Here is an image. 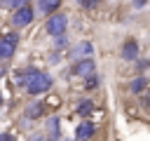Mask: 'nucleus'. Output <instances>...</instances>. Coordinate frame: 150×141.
<instances>
[{
	"instance_id": "1",
	"label": "nucleus",
	"mask_w": 150,
	"mask_h": 141,
	"mask_svg": "<svg viewBox=\"0 0 150 141\" xmlns=\"http://www.w3.org/2000/svg\"><path fill=\"white\" fill-rule=\"evenodd\" d=\"M52 87V75L49 73H42V70H38L30 80H28V85H26V92L28 94H33V96H38V94H42V92H47Z\"/></svg>"
},
{
	"instance_id": "2",
	"label": "nucleus",
	"mask_w": 150,
	"mask_h": 141,
	"mask_svg": "<svg viewBox=\"0 0 150 141\" xmlns=\"http://www.w3.org/2000/svg\"><path fill=\"white\" fill-rule=\"evenodd\" d=\"M91 73H96V61H94L91 56L77 59V61L73 63V75H77V78H87V75H91Z\"/></svg>"
},
{
	"instance_id": "3",
	"label": "nucleus",
	"mask_w": 150,
	"mask_h": 141,
	"mask_svg": "<svg viewBox=\"0 0 150 141\" xmlns=\"http://www.w3.org/2000/svg\"><path fill=\"white\" fill-rule=\"evenodd\" d=\"M66 24H68V19H66L63 14H52V16L47 19V24H45V31L56 38V35H61V33L66 31Z\"/></svg>"
},
{
	"instance_id": "4",
	"label": "nucleus",
	"mask_w": 150,
	"mask_h": 141,
	"mask_svg": "<svg viewBox=\"0 0 150 141\" xmlns=\"http://www.w3.org/2000/svg\"><path fill=\"white\" fill-rule=\"evenodd\" d=\"M30 21H33V7H30V5L16 7V12H14V16H12V24H14L16 28H23V26H28Z\"/></svg>"
},
{
	"instance_id": "5",
	"label": "nucleus",
	"mask_w": 150,
	"mask_h": 141,
	"mask_svg": "<svg viewBox=\"0 0 150 141\" xmlns=\"http://www.w3.org/2000/svg\"><path fill=\"white\" fill-rule=\"evenodd\" d=\"M16 42H19V38H16L14 33L0 38V59H9V56L14 54V49H16Z\"/></svg>"
},
{
	"instance_id": "6",
	"label": "nucleus",
	"mask_w": 150,
	"mask_h": 141,
	"mask_svg": "<svg viewBox=\"0 0 150 141\" xmlns=\"http://www.w3.org/2000/svg\"><path fill=\"white\" fill-rule=\"evenodd\" d=\"M45 141H61V125L59 118H49L47 120V132H45Z\"/></svg>"
},
{
	"instance_id": "7",
	"label": "nucleus",
	"mask_w": 150,
	"mask_h": 141,
	"mask_svg": "<svg viewBox=\"0 0 150 141\" xmlns=\"http://www.w3.org/2000/svg\"><path fill=\"white\" fill-rule=\"evenodd\" d=\"M94 132H96L94 122L84 120V122H80V125L75 127V139H77V141H87V139H91V136H94Z\"/></svg>"
},
{
	"instance_id": "8",
	"label": "nucleus",
	"mask_w": 150,
	"mask_h": 141,
	"mask_svg": "<svg viewBox=\"0 0 150 141\" xmlns=\"http://www.w3.org/2000/svg\"><path fill=\"white\" fill-rule=\"evenodd\" d=\"M91 54H94V45H91V42H87V40L77 42V45L70 49V56H73V59H80V56L84 59V56H91Z\"/></svg>"
},
{
	"instance_id": "9",
	"label": "nucleus",
	"mask_w": 150,
	"mask_h": 141,
	"mask_svg": "<svg viewBox=\"0 0 150 141\" xmlns=\"http://www.w3.org/2000/svg\"><path fill=\"white\" fill-rule=\"evenodd\" d=\"M136 56H138V42L136 40H124V45H122V59L124 61H136Z\"/></svg>"
},
{
	"instance_id": "10",
	"label": "nucleus",
	"mask_w": 150,
	"mask_h": 141,
	"mask_svg": "<svg viewBox=\"0 0 150 141\" xmlns=\"http://www.w3.org/2000/svg\"><path fill=\"white\" fill-rule=\"evenodd\" d=\"M59 5H61V0H38V14H40V16L54 14Z\"/></svg>"
},
{
	"instance_id": "11",
	"label": "nucleus",
	"mask_w": 150,
	"mask_h": 141,
	"mask_svg": "<svg viewBox=\"0 0 150 141\" xmlns=\"http://www.w3.org/2000/svg\"><path fill=\"white\" fill-rule=\"evenodd\" d=\"M35 73H38V68H33V66H28V68H23V70H16L14 82H16L19 87H26V85H28V80H30Z\"/></svg>"
},
{
	"instance_id": "12",
	"label": "nucleus",
	"mask_w": 150,
	"mask_h": 141,
	"mask_svg": "<svg viewBox=\"0 0 150 141\" xmlns=\"http://www.w3.org/2000/svg\"><path fill=\"white\" fill-rule=\"evenodd\" d=\"M42 110H45V103H42V101H33V103L26 106L23 118H26V120H38V118L42 115Z\"/></svg>"
},
{
	"instance_id": "13",
	"label": "nucleus",
	"mask_w": 150,
	"mask_h": 141,
	"mask_svg": "<svg viewBox=\"0 0 150 141\" xmlns=\"http://www.w3.org/2000/svg\"><path fill=\"white\" fill-rule=\"evenodd\" d=\"M91 110H94V101H91V99H82V101L75 106V113H77L80 118H87Z\"/></svg>"
},
{
	"instance_id": "14",
	"label": "nucleus",
	"mask_w": 150,
	"mask_h": 141,
	"mask_svg": "<svg viewBox=\"0 0 150 141\" xmlns=\"http://www.w3.org/2000/svg\"><path fill=\"white\" fill-rule=\"evenodd\" d=\"M145 87H148V78H145V75H138V78H134V82L129 85L131 94H141Z\"/></svg>"
},
{
	"instance_id": "15",
	"label": "nucleus",
	"mask_w": 150,
	"mask_h": 141,
	"mask_svg": "<svg viewBox=\"0 0 150 141\" xmlns=\"http://www.w3.org/2000/svg\"><path fill=\"white\" fill-rule=\"evenodd\" d=\"M21 5H26V0H0V7H5V9H16Z\"/></svg>"
},
{
	"instance_id": "16",
	"label": "nucleus",
	"mask_w": 150,
	"mask_h": 141,
	"mask_svg": "<svg viewBox=\"0 0 150 141\" xmlns=\"http://www.w3.org/2000/svg\"><path fill=\"white\" fill-rule=\"evenodd\" d=\"M84 80H87V82H84V87H87V89H96V87H98V75H96V73L87 75Z\"/></svg>"
},
{
	"instance_id": "17",
	"label": "nucleus",
	"mask_w": 150,
	"mask_h": 141,
	"mask_svg": "<svg viewBox=\"0 0 150 141\" xmlns=\"http://www.w3.org/2000/svg\"><path fill=\"white\" fill-rule=\"evenodd\" d=\"M77 5H82V7H87V9H91V7H96L101 0H75Z\"/></svg>"
},
{
	"instance_id": "18",
	"label": "nucleus",
	"mask_w": 150,
	"mask_h": 141,
	"mask_svg": "<svg viewBox=\"0 0 150 141\" xmlns=\"http://www.w3.org/2000/svg\"><path fill=\"white\" fill-rule=\"evenodd\" d=\"M66 45H68V40H66V38H63V33H61V35H56V38H54V47H59V49H61V47H66Z\"/></svg>"
},
{
	"instance_id": "19",
	"label": "nucleus",
	"mask_w": 150,
	"mask_h": 141,
	"mask_svg": "<svg viewBox=\"0 0 150 141\" xmlns=\"http://www.w3.org/2000/svg\"><path fill=\"white\" fill-rule=\"evenodd\" d=\"M145 68H150V61H148V59H138V63H136V70H145Z\"/></svg>"
},
{
	"instance_id": "20",
	"label": "nucleus",
	"mask_w": 150,
	"mask_h": 141,
	"mask_svg": "<svg viewBox=\"0 0 150 141\" xmlns=\"http://www.w3.org/2000/svg\"><path fill=\"white\" fill-rule=\"evenodd\" d=\"M28 141H45V134H40V132H33Z\"/></svg>"
},
{
	"instance_id": "21",
	"label": "nucleus",
	"mask_w": 150,
	"mask_h": 141,
	"mask_svg": "<svg viewBox=\"0 0 150 141\" xmlns=\"http://www.w3.org/2000/svg\"><path fill=\"white\" fill-rule=\"evenodd\" d=\"M145 2H148V0H131L134 9H143V7H145Z\"/></svg>"
},
{
	"instance_id": "22",
	"label": "nucleus",
	"mask_w": 150,
	"mask_h": 141,
	"mask_svg": "<svg viewBox=\"0 0 150 141\" xmlns=\"http://www.w3.org/2000/svg\"><path fill=\"white\" fill-rule=\"evenodd\" d=\"M143 108H145V110H150V92L143 96Z\"/></svg>"
},
{
	"instance_id": "23",
	"label": "nucleus",
	"mask_w": 150,
	"mask_h": 141,
	"mask_svg": "<svg viewBox=\"0 0 150 141\" xmlns=\"http://www.w3.org/2000/svg\"><path fill=\"white\" fill-rule=\"evenodd\" d=\"M0 141H14L12 134H0Z\"/></svg>"
},
{
	"instance_id": "24",
	"label": "nucleus",
	"mask_w": 150,
	"mask_h": 141,
	"mask_svg": "<svg viewBox=\"0 0 150 141\" xmlns=\"http://www.w3.org/2000/svg\"><path fill=\"white\" fill-rule=\"evenodd\" d=\"M0 106H2V94H0Z\"/></svg>"
}]
</instances>
